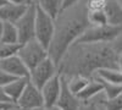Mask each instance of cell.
<instances>
[{"label":"cell","mask_w":122,"mask_h":110,"mask_svg":"<svg viewBox=\"0 0 122 110\" xmlns=\"http://www.w3.org/2000/svg\"><path fill=\"white\" fill-rule=\"evenodd\" d=\"M118 53L110 43H73L57 63L64 77H92L100 68H117Z\"/></svg>","instance_id":"obj_1"},{"label":"cell","mask_w":122,"mask_h":110,"mask_svg":"<svg viewBox=\"0 0 122 110\" xmlns=\"http://www.w3.org/2000/svg\"><path fill=\"white\" fill-rule=\"evenodd\" d=\"M86 0L61 9L54 18V34L48 48V56L56 64L65 52L77 42V39L89 27Z\"/></svg>","instance_id":"obj_2"},{"label":"cell","mask_w":122,"mask_h":110,"mask_svg":"<svg viewBox=\"0 0 122 110\" xmlns=\"http://www.w3.org/2000/svg\"><path fill=\"white\" fill-rule=\"evenodd\" d=\"M17 55L29 71L39 63H42L45 58H48V49L44 48L36 39H32L23 44H20Z\"/></svg>","instance_id":"obj_3"},{"label":"cell","mask_w":122,"mask_h":110,"mask_svg":"<svg viewBox=\"0 0 122 110\" xmlns=\"http://www.w3.org/2000/svg\"><path fill=\"white\" fill-rule=\"evenodd\" d=\"M121 28L110 25L89 26L77 39V43H111L118 36Z\"/></svg>","instance_id":"obj_4"},{"label":"cell","mask_w":122,"mask_h":110,"mask_svg":"<svg viewBox=\"0 0 122 110\" xmlns=\"http://www.w3.org/2000/svg\"><path fill=\"white\" fill-rule=\"evenodd\" d=\"M54 34V18L36 7L34 39L44 48H49Z\"/></svg>","instance_id":"obj_5"},{"label":"cell","mask_w":122,"mask_h":110,"mask_svg":"<svg viewBox=\"0 0 122 110\" xmlns=\"http://www.w3.org/2000/svg\"><path fill=\"white\" fill-rule=\"evenodd\" d=\"M55 75H57V66L49 56L45 58L42 63H39L36 67L29 70L28 79L37 88H42L49 79H51Z\"/></svg>","instance_id":"obj_6"},{"label":"cell","mask_w":122,"mask_h":110,"mask_svg":"<svg viewBox=\"0 0 122 110\" xmlns=\"http://www.w3.org/2000/svg\"><path fill=\"white\" fill-rule=\"evenodd\" d=\"M17 34H18V43L23 44L28 41L34 39V25H36V6L29 3L25 14L20 17V20L14 23Z\"/></svg>","instance_id":"obj_7"},{"label":"cell","mask_w":122,"mask_h":110,"mask_svg":"<svg viewBox=\"0 0 122 110\" xmlns=\"http://www.w3.org/2000/svg\"><path fill=\"white\" fill-rule=\"evenodd\" d=\"M16 105L18 108H21L22 110H30V109H36L44 105L40 89L37 88L34 84H32L28 79V83L25 88V91L22 92L21 97L16 102Z\"/></svg>","instance_id":"obj_8"},{"label":"cell","mask_w":122,"mask_h":110,"mask_svg":"<svg viewBox=\"0 0 122 110\" xmlns=\"http://www.w3.org/2000/svg\"><path fill=\"white\" fill-rule=\"evenodd\" d=\"M79 105H81V100L78 99V97L70 92V89L67 88L66 78L61 76V92L56 100L55 106L59 110H78Z\"/></svg>","instance_id":"obj_9"},{"label":"cell","mask_w":122,"mask_h":110,"mask_svg":"<svg viewBox=\"0 0 122 110\" xmlns=\"http://www.w3.org/2000/svg\"><path fill=\"white\" fill-rule=\"evenodd\" d=\"M61 92V76L57 73L51 79L40 88V93L43 97V103L45 106H55L56 100Z\"/></svg>","instance_id":"obj_10"},{"label":"cell","mask_w":122,"mask_h":110,"mask_svg":"<svg viewBox=\"0 0 122 110\" xmlns=\"http://www.w3.org/2000/svg\"><path fill=\"white\" fill-rule=\"evenodd\" d=\"M0 68H1L3 71L7 72L9 75L16 77V78L28 77V73H29L28 68L22 63V60L18 58L17 54L0 60Z\"/></svg>","instance_id":"obj_11"},{"label":"cell","mask_w":122,"mask_h":110,"mask_svg":"<svg viewBox=\"0 0 122 110\" xmlns=\"http://www.w3.org/2000/svg\"><path fill=\"white\" fill-rule=\"evenodd\" d=\"M29 3L25 4H12L6 3L4 6L0 7V20L7 23H16L28 7Z\"/></svg>","instance_id":"obj_12"},{"label":"cell","mask_w":122,"mask_h":110,"mask_svg":"<svg viewBox=\"0 0 122 110\" xmlns=\"http://www.w3.org/2000/svg\"><path fill=\"white\" fill-rule=\"evenodd\" d=\"M104 12L106 15L107 25L122 27V6L116 0H106Z\"/></svg>","instance_id":"obj_13"},{"label":"cell","mask_w":122,"mask_h":110,"mask_svg":"<svg viewBox=\"0 0 122 110\" xmlns=\"http://www.w3.org/2000/svg\"><path fill=\"white\" fill-rule=\"evenodd\" d=\"M27 83H28V77H20V78H15L12 82H10L7 86L4 87L5 93L7 94L10 100H11L14 104H16L18 98L21 97V94L25 91Z\"/></svg>","instance_id":"obj_14"},{"label":"cell","mask_w":122,"mask_h":110,"mask_svg":"<svg viewBox=\"0 0 122 110\" xmlns=\"http://www.w3.org/2000/svg\"><path fill=\"white\" fill-rule=\"evenodd\" d=\"M37 9L55 18L62 9V0H29Z\"/></svg>","instance_id":"obj_15"},{"label":"cell","mask_w":122,"mask_h":110,"mask_svg":"<svg viewBox=\"0 0 122 110\" xmlns=\"http://www.w3.org/2000/svg\"><path fill=\"white\" fill-rule=\"evenodd\" d=\"M98 81L112 83V84H122V75L117 68H100L97 70L92 76Z\"/></svg>","instance_id":"obj_16"},{"label":"cell","mask_w":122,"mask_h":110,"mask_svg":"<svg viewBox=\"0 0 122 110\" xmlns=\"http://www.w3.org/2000/svg\"><path fill=\"white\" fill-rule=\"evenodd\" d=\"M65 78H66L67 88L75 95H78L90 81V77H86V76H71V77H65Z\"/></svg>","instance_id":"obj_17"},{"label":"cell","mask_w":122,"mask_h":110,"mask_svg":"<svg viewBox=\"0 0 122 110\" xmlns=\"http://www.w3.org/2000/svg\"><path fill=\"white\" fill-rule=\"evenodd\" d=\"M101 91H103V86H101V83L98 81L97 78L90 77V81L87 84V87L77 97H78V99L81 102H83V100H87V99H89L92 97H94L95 94H98Z\"/></svg>","instance_id":"obj_18"},{"label":"cell","mask_w":122,"mask_h":110,"mask_svg":"<svg viewBox=\"0 0 122 110\" xmlns=\"http://www.w3.org/2000/svg\"><path fill=\"white\" fill-rule=\"evenodd\" d=\"M1 43H7V44H20L18 43V34L17 29L14 23H7L4 22V28H3V34L0 38Z\"/></svg>","instance_id":"obj_19"},{"label":"cell","mask_w":122,"mask_h":110,"mask_svg":"<svg viewBox=\"0 0 122 110\" xmlns=\"http://www.w3.org/2000/svg\"><path fill=\"white\" fill-rule=\"evenodd\" d=\"M88 22L89 26H105L107 25L106 15L104 12V10L100 11H88Z\"/></svg>","instance_id":"obj_20"},{"label":"cell","mask_w":122,"mask_h":110,"mask_svg":"<svg viewBox=\"0 0 122 110\" xmlns=\"http://www.w3.org/2000/svg\"><path fill=\"white\" fill-rule=\"evenodd\" d=\"M99 82L103 86V92L107 99H112L122 92V84H112V83H106V82H101V81Z\"/></svg>","instance_id":"obj_21"},{"label":"cell","mask_w":122,"mask_h":110,"mask_svg":"<svg viewBox=\"0 0 122 110\" xmlns=\"http://www.w3.org/2000/svg\"><path fill=\"white\" fill-rule=\"evenodd\" d=\"M18 48L20 44H7V43L0 42V60L16 55L18 52Z\"/></svg>","instance_id":"obj_22"},{"label":"cell","mask_w":122,"mask_h":110,"mask_svg":"<svg viewBox=\"0 0 122 110\" xmlns=\"http://www.w3.org/2000/svg\"><path fill=\"white\" fill-rule=\"evenodd\" d=\"M103 110H122V92L112 99H107L103 105Z\"/></svg>","instance_id":"obj_23"},{"label":"cell","mask_w":122,"mask_h":110,"mask_svg":"<svg viewBox=\"0 0 122 110\" xmlns=\"http://www.w3.org/2000/svg\"><path fill=\"white\" fill-rule=\"evenodd\" d=\"M88 11H100L104 10L106 0H86Z\"/></svg>","instance_id":"obj_24"},{"label":"cell","mask_w":122,"mask_h":110,"mask_svg":"<svg viewBox=\"0 0 122 110\" xmlns=\"http://www.w3.org/2000/svg\"><path fill=\"white\" fill-rule=\"evenodd\" d=\"M15 78H16V77H14V76H11V75H9L7 72L3 71V70L0 68V87L4 88V87L7 86L10 82H12Z\"/></svg>","instance_id":"obj_25"},{"label":"cell","mask_w":122,"mask_h":110,"mask_svg":"<svg viewBox=\"0 0 122 110\" xmlns=\"http://www.w3.org/2000/svg\"><path fill=\"white\" fill-rule=\"evenodd\" d=\"M78 110H100V109L98 108V105L92 100V99H87V100L81 102Z\"/></svg>","instance_id":"obj_26"},{"label":"cell","mask_w":122,"mask_h":110,"mask_svg":"<svg viewBox=\"0 0 122 110\" xmlns=\"http://www.w3.org/2000/svg\"><path fill=\"white\" fill-rule=\"evenodd\" d=\"M110 44L112 45V48L115 49L117 53H121V52H122V28H121V31H120L118 36H117Z\"/></svg>","instance_id":"obj_27"},{"label":"cell","mask_w":122,"mask_h":110,"mask_svg":"<svg viewBox=\"0 0 122 110\" xmlns=\"http://www.w3.org/2000/svg\"><path fill=\"white\" fill-rule=\"evenodd\" d=\"M0 103H6V104H14L11 100H10V98L7 97V94L5 93L4 88L0 87Z\"/></svg>","instance_id":"obj_28"},{"label":"cell","mask_w":122,"mask_h":110,"mask_svg":"<svg viewBox=\"0 0 122 110\" xmlns=\"http://www.w3.org/2000/svg\"><path fill=\"white\" fill-rule=\"evenodd\" d=\"M79 1H83V0H62V9L68 7V6L73 5V4H77Z\"/></svg>","instance_id":"obj_29"},{"label":"cell","mask_w":122,"mask_h":110,"mask_svg":"<svg viewBox=\"0 0 122 110\" xmlns=\"http://www.w3.org/2000/svg\"><path fill=\"white\" fill-rule=\"evenodd\" d=\"M117 70L122 75V52L118 53V56H117Z\"/></svg>","instance_id":"obj_30"},{"label":"cell","mask_w":122,"mask_h":110,"mask_svg":"<svg viewBox=\"0 0 122 110\" xmlns=\"http://www.w3.org/2000/svg\"><path fill=\"white\" fill-rule=\"evenodd\" d=\"M30 110H59L56 106H45V105H42L39 108H36V109H30Z\"/></svg>","instance_id":"obj_31"},{"label":"cell","mask_w":122,"mask_h":110,"mask_svg":"<svg viewBox=\"0 0 122 110\" xmlns=\"http://www.w3.org/2000/svg\"><path fill=\"white\" fill-rule=\"evenodd\" d=\"M6 1L12 4H25V3H29V0H6Z\"/></svg>","instance_id":"obj_32"},{"label":"cell","mask_w":122,"mask_h":110,"mask_svg":"<svg viewBox=\"0 0 122 110\" xmlns=\"http://www.w3.org/2000/svg\"><path fill=\"white\" fill-rule=\"evenodd\" d=\"M12 104H6V103H0V110H6L11 106Z\"/></svg>","instance_id":"obj_33"},{"label":"cell","mask_w":122,"mask_h":110,"mask_svg":"<svg viewBox=\"0 0 122 110\" xmlns=\"http://www.w3.org/2000/svg\"><path fill=\"white\" fill-rule=\"evenodd\" d=\"M6 110H22V109H21V108H18L16 104H12L11 106H10L9 109H6Z\"/></svg>","instance_id":"obj_34"},{"label":"cell","mask_w":122,"mask_h":110,"mask_svg":"<svg viewBox=\"0 0 122 110\" xmlns=\"http://www.w3.org/2000/svg\"><path fill=\"white\" fill-rule=\"evenodd\" d=\"M3 28H4V22L0 20V38H1V34H3Z\"/></svg>","instance_id":"obj_35"},{"label":"cell","mask_w":122,"mask_h":110,"mask_svg":"<svg viewBox=\"0 0 122 110\" xmlns=\"http://www.w3.org/2000/svg\"><path fill=\"white\" fill-rule=\"evenodd\" d=\"M6 3H7L6 0H0V7H1V6H4V5H5Z\"/></svg>","instance_id":"obj_36"},{"label":"cell","mask_w":122,"mask_h":110,"mask_svg":"<svg viewBox=\"0 0 122 110\" xmlns=\"http://www.w3.org/2000/svg\"><path fill=\"white\" fill-rule=\"evenodd\" d=\"M116 1H117V3H118V4L122 6V0H116Z\"/></svg>","instance_id":"obj_37"}]
</instances>
